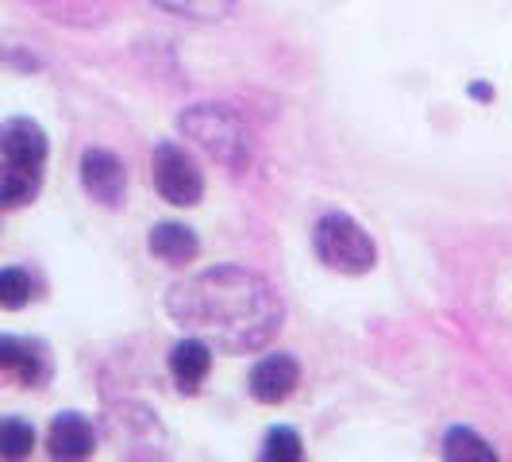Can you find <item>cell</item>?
Wrapping results in <instances>:
<instances>
[{"instance_id":"cell-8","label":"cell","mask_w":512,"mask_h":462,"mask_svg":"<svg viewBox=\"0 0 512 462\" xmlns=\"http://www.w3.org/2000/svg\"><path fill=\"white\" fill-rule=\"evenodd\" d=\"M0 370L12 374L20 385H43L51 378L47 347L24 335H0Z\"/></svg>"},{"instance_id":"cell-4","label":"cell","mask_w":512,"mask_h":462,"mask_svg":"<svg viewBox=\"0 0 512 462\" xmlns=\"http://www.w3.org/2000/svg\"><path fill=\"white\" fill-rule=\"evenodd\" d=\"M151 178L162 201L178 208H193L205 197V174L197 158L185 151L181 143H158L151 158Z\"/></svg>"},{"instance_id":"cell-11","label":"cell","mask_w":512,"mask_h":462,"mask_svg":"<svg viewBox=\"0 0 512 462\" xmlns=\"http://www.w3.org/2000/svg\"><path fill=\"white\" fill-rule=\"evenodd\" d=\"M147 247H151V255L158 258V262H166V266H185V262H193V258L201 255L197 231L189 228V224H174V220L154 224Z\"/></svg>"},{"instance_id":"cell-9","label":"cell","mask_w":512,"mask_h":462,"mask_svg":"<svg viewBox=\"0 0 512 462\" xmlns=\"http://www.w3.org/2000/svg\"><path fill=\"white\" fill-rule=\"evenodd\" d=\"M47 151H51V147H47V131L39 128L35 120L12 116V120L0 124V158H4V162H20V166L43 170Z\"/></svg>"},{"instance_id":"cell-12","label":"cell","mask_w":512,"mask_h":462,"mask_svg":"<svg viewBox=\"0 0 512 462\" xmlns=\"http://www.w3.org/2000/svg\"><path fill=\"white\" fill-rule=\"evenodd\" d=\"M43 170L20 166V162H4L0 158V208H24L39 197Z\"/></svg>"},{"instance_id":"cell-17","label":"cell","mask_w":512,"mask_h":462,"mask_svg":"<svg viewBox=\"0 0 512 462\" xmlns=\"http://www.w3.org/2000/svg\"><path fill=\"white\" fill-rule=\"evenodd\" d=\"M31 293H35V285H31V274H27V270H20V266L0 270V308L20 312V308L31 301Z\"/></svg>"},{"instance_id":"cell-1","label":"cell","mask_w":512,"mask_h":462,"mask_svg":"<svg viewBox=\"0 0 512 462\" xmlns=\"http://www.w3.org/2000/svg\"><path fill=\"white\" fill-rule=\"evenodd\" d=\"M166 312L181 328L208 347H220L228 355L262 351L282 332L285 305L278 289L262 274L247 266H208L201 274H189L166 293Z\"/></svg>"},{"instance_id":"cell-15","label":"cell","mask_w":512,"mask_h":462,"mask_svg":"<svg viewBox=\"0 0 512 462\" xmlns=\"http://www.w3.org/2000/svg\"><path fill=\"white\" fill-rule=\"evenodd\" d=\"M162 12H174L185 20H197V24H216V20H228L231 12L239 8V0H154Z\"/></svg>"},{"instance_id":"cell-14","label":"cell","mask_w":512,"mask_h":462,"mask_svg":"<svg viewBox=\"0 0 512 462\" xmlns=\"http://www.w3.org/2000/svg\"><path fill=\"white\" fill-rule=\"evenodd\" d=\"M35 451V428L24 416H0V462H27Z\"/></svg>"},{"instance_id":"cell-7","label":"cell","mask_w":512,"mask_h":462,"mask_svg":"<svg viewBox=\"0 0 512 462\" xmlns=\"http://www.w3.org/2000/svg\"><path fill=\"white\" fill-rule=\"evenodd\" d=\"M97 451V428L81 412H58L47 428L51 462H89Z\"/></svg>"},{"instance_id":"cell-5","label":"cell","mask_w":512,"mask_h":462,"mask_svg":"<svg viewBox=\"0 0 512 462\" xmlns=\"http://www.w3.org/2000/svg\"><path fill=\"white\" fill-rule=\"evenodd\" d=\"M81 189L104 208H120L124 197H128V170H124V158L104 147H93V151L81 154Z\"/></svg>"},{"instance_id":"cell-2","label":"cell","mask_w":512,"mask_h":462,"mask_svg":"<svg viewBox=\"0 0 512 462\" xmlns=\"http://www.w3.org/2000/svg\"><path fill=\"white\" fill-rule=\"evenodd\" d=\"M178 128L212 162H220L228 170H247V162L255 154V139H251L247 124H243V116L235 108H228V104H189L181 112Z\"/></svg>"},{"instance_id":"cell-6","label":"cell","mask_w":512,"mask_h":462,"mask_svg":"<svg viewBox=\"0 0 512 462\" xmlns=\"http://www.w3.org/2000/svg\"><path fill=\"white\" fill-rule=\"evenodd\" d=\"M247 385H251V397L258 405H282L301 385V362L285 351H270L251 366Z\"/></svg>"},{"instance_id":"cell-16","label":"cell","mask_w":512,"mask_h":462,"mask_svg":"<svg viewBox=\"0 0 512 462\" xmlns=\"http://www.w3.org/2000/svg\"><path fill=\"white\" fill-rule=\"evenodd\" d=\"M258 462H305V443L297 436V428H289V424L270 428L266 439H262Z\"/></svg>"},{"instance_id":"cell-10","label":"cell","mask_w":512,"mask_h":462,"mask_svg":"<svg viewBox=\"0 0 512 462\" xmlns=\"http://www.w3.org/2000/svg\"><path fill=\"white\" fill-rule=\"evenodd\" d=\"M170 374L181 393H197L212 374V347L197 335H185L181 343L170 347Z\"/></svg>"},{"instance_id":"cell-13","label":"cell","mask_w":512,"mask_h":462,"mask_svg":"<svg viewBox=\"0 0 512 462\" xmlns=\"http://www.w3.org/2000/svg\"><path fill=\"white\" fill-rule=\"evenodd\" d=\"M443 462H501V459H497V451L474 428L455 424L443 436Z\"/></svg>"},{"instance_id":"cell-3","label":"cell","mask_w":512,"mask_h":462,"mask_svg":"<svg viewBox=\"0 0 512 462\" xmlns=\"http://www.w3.org/2000/svg\"><path fill=\"white\" fill-rule=\"evenodd\" d=\"M312 251H316V258L328 270L347 274V278L370 274L374 262H378V247H374L370 231L362 228L359 220H351L347 212H328V216L316 220V228H312Z\"/></svg>"}]
</instances>
